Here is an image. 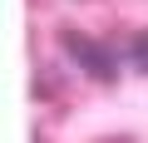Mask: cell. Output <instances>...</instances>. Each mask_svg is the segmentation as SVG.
<instances>
[{"instance_id":"obj_1","label":"cell","mask_w":148,"mask_h":143,"mask_svg":"<svg viewBox=\"0 0 148 143\" xmlns=\"http://www.w3.org/2000/svg\"><path fill=\"white\" fill-rule=\"evenodd\" d=\"M59 44H64V54L79 64L89 79H99V84H114V79H119V64H114V54H109L99 40H89L84 30H64V35H59Z\"/></svg>"},{"instance_id":"obj_2","label":"cell","mask_w":148,"mask_h":143,"mask_svg":"<svg viewBox=\"0 0 148 143\" xmlns=\"http://www.w3.org/2000/svg\"><path fill=\"white\" fill-rule=\"evenodd\" d=\"M133 64H138L143 74H148V30H143V35L133 40Z\"/></svg>"}]
</instances>
